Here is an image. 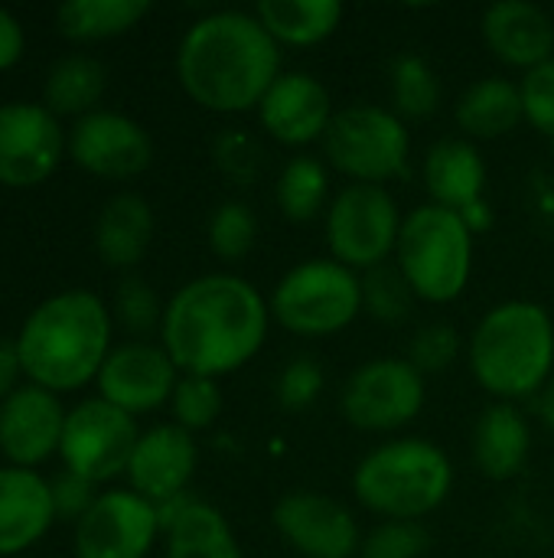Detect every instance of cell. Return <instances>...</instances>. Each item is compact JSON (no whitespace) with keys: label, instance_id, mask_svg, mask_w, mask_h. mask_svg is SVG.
<instances>
[{"label":"cell","instance_id":"5","mask_svg":"<svg viewBox=\"0 0 554 558\" xmlns=\"http://www.w3.org/2000/svg\"><path fill=\"white\" fill-rule=\"evenodd\" d=\"M454 487L451 458L428 438H398L369 451L356 474V500L382 520L418 523L434 513Z\"/></svg>","mask_w":554,"mask_h":558},{"label":"cell","instance_id":"1","mask_svg":"<svg viewBox=\"0 0 554 558\" xmlns=\"http://www.w3.org/2000/svg\"><path fill=\"white\" fill-rule=\"evenodd\" d=\"M271 307L261 291L229 271L186 281L163 304L160 347L183 376L219 379L258 356L268 340Z\"/></svg>","mask_w":554,"mask_h":558},{"label":"cell","instance_id":"18","mask_svg":"<svg viewBox=\"0 0 554 558\" xmlns=\"http://www.w3.org/2000/svg\"><path fill=\"white\" fill-rule=\"evenodd\" d=\"M333 101L327 85L310 72H281L258 105V121L264 134L287 147H307L323 141L333 121Z\"/></svg>","mask_w":554,"mask_h":558},{"label":"cell","instance_id":"38","mask_svg":"<svg viewBox=\"0 0 554 558\" xmlns=\"http://www.w3.org/2000/svg\"><path fill=\"white\" fill-rule=\"evenodd\" d=\"M460 356V333L451 324H428L411 337L408 347V363L428 376V373H444L454 360Z\"/></svg>","mask_w":554,"mask_h":558},{"label":"cell","instance_id":"44","mask_svg":"<svg viewBox=\"0 0 554 558\" xmlns=\"http://www.w3.org/2000/svg\"><path fill=\"white\" fill-rule=\"evenodd\" d=\"M460 216H464V222L470 226V232H473V235H477V232H487V229L493 226V209H490V203H487V199H480L477 206L464 209Z\"/></svg>","mask_w":554,"mask_h":558},{"label":"cell","instance_id":"45","mask_svg":"<svg viewBox=\"0 0 554 558\" xmlns=\"http://www.w3.org/2000/svg\"><path fill=\"white\" fill-rule=\"evenodd\" d=\"M535 412H539L542 425L554 432V376L549 379V383H545V389L535 396Z\"/></svg>","mask_w":554,"mask_h":558},{"label":"cell","instance_id":"20","mask_svg":"<svg viewBox=\"0 0 554 558\" xmlns=\"http://www.w3.org/2000/svg\"><path fill=\"white\" fill-rule=\"evenodd\" d=\"M52 487L39 471L0 468V558L23 556L56 526Z\"/></svg>","mask_w":554,"mask_h":558},{"label":"cell","instance_id":"2","mask_svg":"<svg viewBox=\"0 0 554 558\" xmlns=\"http://www.w3.org/2000/svg\"><path fill=\"white\" fill-rule=\"evenodd\" d=\"M176 78L199 108L242 114L281 78V46L255 13L212 10L183 33Z\"/></svg>","mask_w":554,"mask_h":558},{"label":"cell","instance_id":"17","mask_svg":"<svg viewBox=\"0 0 554 558\" xmlns=\"http://www.w3.org/2000/svg\"><path fill=\"white\" fill-rule=\"evenodd\" d=\"M69 409L49 389L23 383L0 402V454L10 468L36 471L59 454Z\"/></svg>","mask_w":554,"mask_h":558},{"label":"cell","instance_id":"10","mask_svg":"<svg viewBox=\"0 0 554 558\" xmlns=\"http://www.w3.org/2000/svg\"><path fill=\"white\" fill-rule=\"evenodd\" d=\"M137 438H140V432H137L134 415L91 396L69 409L59 458H62L65 471L101 487V484H111L114 477L127 474Z\"/></svg>","mask_w":554,"mask_h":558},{"label":"cell","instance_id":"46","mask_svg":"<svg viewBox=\"0 0 554 558\" xmlns=\"http://www.w3.org/2000/svg\"><path fill=\"white\" fill-rule=\"evenodd\" d=\"M552 141H554V134H552Z\"/></svg>","mask_w":554,"mask_h":558},{"label":"cell","instance_id":"35","mask_svg":"<svg viewBox=\"0 0 554 558\" xmlns=\"http://www.w3.org/2000/svg\"><path fill=\"white\" fill-rule=\"evenodd\" d=\"M170 409H173V425L186 428L189 435L212 428V422L222 412L219 383L206 379V376H180L176 392L170 399Z\"/></svg>","mask_w":554,"mask_h":558},{"label":"cell","instance_id":"41","mask_svg":"<svg viewBox=\"0 0 554 558\" xmlns=\"http://www.w3.org/2000/svg\"><path fill=\"white\" fill-rule=\"evenodd\" d=\"M49 487H52L56 520L72 523V526H75V523L91 510V504L98 500V487H95L91 481L72 474V471H59V474L49 481Z\"/></svg>","mask_w":554,"mask_h":558},{"label":"cell","instance_id":"19","mask_svg":"<svg viewBox=\"0 0 554 558\" xmlns=\"http://www.w3.org/2000/svg\"><path fill=\"white\" fill-rule=\"evenodd\" d=\"M196 461H199V451L186 428L173 422L153 425L140 432L137 438V448L127 464V484L134 494H140L144 500L157 507L170 497L189 494Z\"/></svg>","mask_w":554,"mask_h":558},{"label":"cell","instance_id":"8","mask_svg":"<svg viewBox=\"0 0 554 558\" xmlns=\"http://www.w3.org/2000/svg\"><path fill=\"white\" fill-rule=\"evenodd\" d=\"M323 150L353 183L385 186L389 180L408 173L411 137L392 108L349 105L333 114L323 134Z\"/></svg>","mask_w":554,"mask_h":558},{"label":"cell","instance_id":"39","mask_svg":"<svg viewBox=\"0 0 554 558\" xmlns=\"http://www.w3.org/2000/svg\"><path fill=\"white\" fill-rule=\"evenodd\" d=\"M323 392V369L310 356L291 360L278 376V405L284 412H304L310 409Z\"/></svg>","mask_w":554,"mask_h":558},{"label":"cell","instance_id":"31","mask_svg":"<svg viewBox=\"0 0 554 558\" xmlns=\"http://www.w3.org/2000/svg\"><path fill=\"white\" fill-rule=\"evenodd\" d=\"M392 111L405 118H431L441 105V78L424 56L405 52L392 62Z\"/></svg>","mask_w":554,"mask_h":558},{"label":"cell","instance_id":"13","mask_svg":"<svg viewBox=\"0 0 554 558\" xmlns=\"http://www.w3.org/2000/svg\"><path fill=\"white\" fill-rule=\"evenodd\" d=\"M160 533L150 500L131 487H111L72 526V549L75 558H147Z\"/></svg>","mask_w":554,"mask_h":558},{"label":"cell","instance_id":"40","mask_svg":"<svg viewBox=\"0 0 554 558\" xmlns=\"http://www.w3.org/2000/svg\"><path fill=\"white\" fill-rule=\"evenodd\" d=\"M519 92H522L526 121L545 134H554V56L526 72Z\"/></svg>","mask_w":554,"mask_h":558},{"label":"cell","instance_id":"25","mask_svg":"<svg viewBox=\"0 0 554 558\" xmlns=\"http://www.w3.org/2000/svg\"><path fill=\"white\" fill-rule=\"evenodd\" d=\"M108 72L95 56L69 52L56 59L42 78V105L56 118H85L98 111V101L104 98Z\"/></svg>","mask_w":554,"mask_h":558},{"label":"cell","instance_id":"26","mask_svg":"<svg viewBox=\"0 0 554 558\" xmlns=\"http://www.w3.org/2000/svg\"><path fill=\"white\" fill-rule=\"evenodd\" d=\"M522 118H526V108H522L519 85L509 78H500V75L473 82L457 101L460 131L470 137H480V141L503 137V134L516 131Z\"/></svg>","mask_w":554,"mask_h":558},{"label":"cell","instance_id":"24","mask_svg":"<svg viewBox=\"0 0 554 558\" xmlns=\"http://www.w3.org/2000/svg\"><path fill=\"white\" fill-rule=\"evenodd\" d=\"M424 183L438 206L464 213L487 199V163L470 141H438L424 157Z\"/></svg>","mask_w":554,"mask_h":558},{"label":"cell","instance_id":"16","mask_svg":"<svg viewBox=\"0 0 554 558\" xmlns=\"http://www.w3.org/2000/svg\"><path fill=\"white\" fill-rule=\"evenodd\" d=\"M271 523L278 536L304 558H353L362 546L353 513L317 490L284 494L274 504Z\"/></svg>","mask_w":554,"mask_h":558},{"label":"cell","instance_id":"42","mask_svg":"<svg viewBox=\"0 0 554 558\" xmlns=\"http://www.w3.org/2000/svg\"><path fill=\"white\" fill-rule=\"evenodd\" d=\"M23 49H26L23 23L7 7H0V72L13 69L23 59Z\"/></svg>","mask_w":554,"mask_h":558},{"label":"cell","instance_id":"32","mask_svg":"<svg viewBox=\"0 0 554 558\" xmlns=\"http://www.w3.org/2000/svg\"><path fill=\"white\" fill-rule=\"evenodd\" d=\"M415 307V291L408 288L405 275L392 265H379L362 275V311H369L379 324H405Z\"/></svg>","mask_w":554,"mask_h":558},{"label":"cell","instance_id":"14","mask_svg":"<svg viewBox=\"0 0 554 558\" xmlns=\"http://www.w3.org/2000/svg\"><path fill=\"white\" fill-rule=\"evenodd\" d=\"M69 157L98 180H134L153 163V141L140 121L98 108L72 121Z\"/></svg>","mask_w":554,"mask_h":558},{"label":"cell","instance_id":"43","mask_svg":"<svg viewBox=\"0 0 554 558\" xmlns=\"http://www.w3.org/2000/svg\"><path fill=\"white\" fill-rule=\"evenodd\" d=\"M20 379H23V369H20V360H16L13 343L10 340H0V402L23 386Z\"/></svg>","mask_w":554,"mask_h":558},{"label":"cell","instance_id":"11","mask_svg":"<svg viewBox=\"0 0 554 558\" xmlns=\"http://www.w3.org/2000/svg\"><path fill=\"white\" fill-rule=\"evenodd\" d=\"M340 409L359 432H398L424 409V376L398 356L369 360L346 379Z\"/></svg>","mask_w":554,"mask_h":558},{"label":"cell","instance_id":"9","mask_svg":"<svg viewBox=\"0 0 554 558\" xmlns=\"http://www.w3.org/2000/svg\"><path fill=\"white\" fill-rule=\"evenodd\" d=\"M402 232V213L385 186L349 183L327 209V245L330 258L353 268L372 271L395 255Z\"/></svg>","mask_w":554,"mask_h":558},{"label":"cell","instance_id":"15","mask_svg":"<svg viewBox=\"0 0 554 558\" xmlns=\"http://www.w3.org/2000/svg\"><path fill=\"white\" fill-rule=\"evenodd\" d=\"M176 383H180L176 363L170 360V353L160 343H150V340L118 343L108 353V360L95 379L98 399L111 402L114 409H121L134 418L167 405L176 392Z\"/></svg>","mask_w":554,"mask_h":558},{"label":"cell","instance_id":"7","mask_svg":"<svg viewBox=\"0 0 554 558\" xmlns=\"http://www.w3.org/2000/svg\"><path fill=\"white\" fill-rule=\"evenodd\" d=\"M268 307L297 337H333L362 314V278L333 258H307L274 284Z\"/></svg>","mask_w":554,"mask_h":558},{"label":"cell","instance_id":"36","mask_svg":"<svg viewBox=\"0 0 554 558\" xmlns=\"http://www.w3.org/2000/svg\"><path fill=\"white\" fill-rule=\"evenodd\" d=\"M212 160L235 186H251L264 170V147L245 131H222L212 141Z\"/></svg>","mask_w":554,"mask_h":558},{"label":"cell","instance_id":"29","mask_svg":"<svg viewBox=\"0 0 554 558\" xmlns=\"http://www.w3.org/2000/svg\"><path fill=\"white\" fill-rule=\"evenodd\" d=\"M163 536L167 558H245L229 520L206 500H193Z\"/></svg>","mask_w":554,"mask_h":558},{"label":"cell","instance_id":"30","mask_svg":"<svg viewBox=\"0 0 554 558\" xmlns=\"http://www.w3.org/2000/svg\"><path fill=\"white\" fill-rule=\"evenodd\" d=\"M327 193H330V177H327V167L310 157V154H300L294 160L284 163L278 183H274V199H278V209L291 219V222H310L323 213V203H327Z\"/></svg>","mask_w":554,"mask_h":558},{"label":"cell","instance_id":"12","mask_svg":"<svg viewBox=\"0 0 554 558\" xmlns=\"http://www.w3.org/2000/svg\"><path fill=\"white\" fill-rule=\"evenodd\" d=\"M69 150V131L42 101H0V186L46 183Z\"/></svg>","mask_w":554,"mask_h":558},{"label":"cell","instance_id":"21","mask_svg":"<svg viewBox=\"0 0 554 558\" xmlns=\"http://www.w3.org/2000/svg\"><path fill=\"white\" fill-rule=\"evenodd\" d=\"M483 39L496 59L526 72L554 56L552 16L529 0L490 3L483 13Z\"/></svg>","mask_w":554,"mask_h":558},{"label":"cell","instance_id":"23","mask_svg":"<svg viewBox=\"0 0 554 558\" xmlns=\"http://www.w3.org/2000/svg\"><path fill=\"white\" fill-rule=\"evenodd\" d=\"M532 448V428L516 402H493L473 428V461L490 481H513Z\"/></svg>","mask_w":554,"mask_h":558},{"label":"cell","instance_id":"37","mask_svg":"<svg viewBox=\"0 0 554 558\" xmlns=\"http://www.w3.org/2000/svg\"><path fill=\"white\" fill-rule=\"evenodd\" d=\"M431 546V536L421 523L385 520L359 546V558H421Z\"/></svg>","mask_w":554,"mask_h":558},{"label":"cell","instance_id":"4","mask_svg":"<svg viewBox=\"0 0 554 558\" xmlns=\"http://www.w3.org/2000/svg\"><path fill=\"white\" fill-rule=\"evenodd\" d=\"M470 373L496 402L539 396L552 379L554 324L535 301H506L483 314L470 337Z\"/></svg>","mask_w":554,"mask_h":558},{"label":"cell","instance_id":"27","mask_svg":"<svg viewBox=\"0 0 554 558\" xmlns=\"http://www.w3.org/2000/svg\"><path fill=\"white\" fill-rule=\"evenodd\" d=\"M147 13V0H69L56 10V29L62 39L88 46L131 33Z\"/></svg>","mask_w":554,"mask_h":558},{"label":"cell","instance_id":"28","mask_svg":"<svg viewBox=\"0 0 554 558\" xmlns=\"http://www.w3.org/2000/svg\"><path fill=\"white\" fill-rule=\"evenodd\" d=\"M261 26L278 46H317L336 33L343 20L340 0H261L255 7Z\"/></svg>","mask_w":554,"mask_h":558},{"label":"cell","instance_id":"22","mask_svg":"<svg viewBox=\"0 0 554 558\" xmlns=\"http://www.w3.org/2000/svg\"><path fill=\"white\" fill-rule=\"evenodd\" d=\"M153 209L140 193H114L95 219V252L108 268L131 271L150 248Z\"/></svg>","mask_w":554,"mask_h":558},{"label":"cell","instance_id":"33","mask_svg":"<svg viewBox=\"0 0 554 558\" xmlns=\"http://www.w3.org/2000/svg\"><path fill=\"white\" fill-rule=\"evenodd\" d=\"M258 239V219L248 203L225 199L209 219V248L222 262H242Z\"/></svg>","mask_w":554,"mask_h":558},{"label":"cell","instance_id":"34","mask_svg":"<svg viewBox=\"0 0 554 558\" xmlns=\"http://www.w3.org/2000/svg\"><path fill=\"white\" fill-rule=\"evenodd\" d=\"M111 317L134 337V340H147L150 333H160L163 324V307L153 294V288L144 278H121L114 288V301H111Z\"/></svg>","mask_w":554,"mask_h":558},{"label":"cell","instance_id":"6","mask_svg":"<svg viewBox=\"0 0 554 558\" xmlns=\"http://www.w3.org/2000/svg\"><path fill=\"white\" fill-rule=\"evenodd\" d=\"M395 268L405 275L415 298L451 304L464 294L473 271V232L460 213L438 203L418 206L402 219Z\"/></svg>","mask_w":554,"mask_h":558},{"label":"cell","instance_id":"3","mask_svg":"<svg viewBox=\"0 0 554 558\" xmlns=\"http://www.w3.org/2000/svg\"><path fill=\"white\" fill-rule=\"evenodd\" d=\"M111 307L85 288L39 301L20 324L13 350L23 379L56 396L91 386L114 350Z\"/></svg>","mask_w":554,"mask_h":558}]
</instances>
